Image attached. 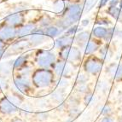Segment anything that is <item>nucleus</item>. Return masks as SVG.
Returning a JSON list of instances; mask_svg holds the SVG:
<instances>
[{"label": "nucleus", "instance_id": "f257e3e1", "mask_svg": "<svg viewBox=\"0 0 122 122\" xmlns=\"http://www.w3.org/2000/svg\"><path fill=\"white\" fill-rule=\"evenodd\" d=\"M56 75L53 69L36 67L31 74V80L35 89H49L56 83Z\"/></svg>", "mask_w": 122, "mask_h": 122}, {"label": "nucleus", "instance_id": "f03ea898", "mask_svg": "<svg viewBox=\"0 0 122 122\" xmlns=\"http://www.w3.org/2000/svg\"><path fill=\"white\" fill-rule=\"evenodd\" d=\"M23 102V97L17 94L5 95L0 98V114L12 115L19 111V107Z\"/></svg>", "mask_w": 122, "mask_h": 122}, {"label": "nucleus", "instance_id": "7ed1b4c3", "mask_svg": "<svg viewBox=\"0 0 122 122\" xmlns=\"http://www.w3.org/2000/svg\"><path fill=\"white\" fill-rule=\"evenodd\" d=\"M58 58L71 63L73 67L77 68L82 60V51L76 45L64 47L58 51Z\"/></svg>", "mask_w": 122, "mask_h": 122}, {"label": "nucleus", "instance_id": "20e7f679", "mask_svg": "<svg viewBox=\"0 0 122 122\" xmlns=\"http://www.w3.org/2000/svg\"><path fill=\"white\" fill-rule=\"evenodd\" d=\"M58 56L51 51L37 50L34 52V63L37 67L52 69L56 62Z\"/></svg>", "mask_w": 122, "mask_h": 122}, {"label": "nucleus", "instance_id": "39448f33", "mask_svg": "<svg viewBox=\"0 0 122 122\" xmlns=\"http://www.w3.org/2000/svg\"><path fill=\"white\" fill-rule=\"evenodd\" d=\"M13 82L17 91L22 95L27 97L34 95L35 88L31 80V76H25L17 73H13Z\"/></svg>", "mask_w": 122, "mask_h": 122}, {"label": "nucleus", "instance_id": "423d86ee", "mask_svg": "<svg viewBox=\"0 0 122 122\" xmlns=\"http://www.w3.org/2000/svg\"><path fill=\"white\" fill-rule=\"evenodd\" d=\"M83 14V7L79 3L68 2L64 12L60 15L69 25V26L77 24L80 20L81 15Z\"/></svg>", "mask_w": 122, "mask_h": 122}, {"label": "nucleus", "instance_id": "0eeeda50", "mask_svg": "<svg viewBox=\"0 0 122 122\" xmlns=\"http://www.w3.org/2000/svg\"><path fill=\"white\" fill-rule=\"evenodd\" d=\"M104 61L97 56H87L82 64V69L89 75L96 76L102 71Z\"/></svg>", "mask_w": 122, "mask_h": 122}, {"label": "nucleus", "instance_id": "6e6552de", "mask_svg": "<svg viewBox=\"0 0 122 122\" xmlns=\"http://www.w3.org/2000/svg\"><path fill=\"white\" fill-rule=\"evenodd\" d=\"M52 69L57 78L70 79L73 75L74 70L76 68L72 65L71 63L58 58Z\"/></svg>", "mask_w": 122, "mask_h": 122}, {"label": "nucleus", "instance_id": "1a4fd4ad", "mask_svg": "<svg viewBox=\"0 0 122 122\" xmlns=\"http://www.w3.org/2000/svg\"><path fill=\"white\" fill-rule=\"evenodd\" d=\"M0 39L6 44L14 42L17 39V28L4 22L0 25Z\"/></svg>", "mask_w": 122, "mask_h": 122}, {"label": "nucleus", "instance_id": "9d476101", "mask_svg": "<svg viewBox=\"0 0 122 122\" xmlns=\"http://www.w3.org/2000/svg\"><path fill=\"white\" fill-rule=\"evenodd\" d=\"M29 41V44L31 45V48H36L40 46L48 40V38L45 34V31L42 27H38L30 36L27 38Z\"/></svg>", "mask_w": 122, "mask_h": 122}, {"label": "nucleus", "instance_id": "9b49d317", "mask_svg": "<svg viewBox=\"0 0 122 122\" xmlns=\"http://www.w3.org/2000/svg\"><path fill=\"white\" fill-rule=\"evenodd\" d=\"M10 26L19 28L20 26L26 23V15L25 12H12L4 18V21Z\"/></svg>", "mask_w": 122, "mask_h": 122}, {"label": "nucleus", "instance_id": "f8f14e48", "mask_svg": "<svg viewBox=\"0 0 122 122\" xmlns=\"http://www.w3.org/2000/svg\"><path fill=\"white\" fill-rule=\"evenodd\" d=\"M39 27L37 22H26L17 28V39L28 38Z\"/></svg>", "mask_w": 122, "mask_h": 122}, {"label": "nucleus", "instance_id": "ddd939ff", "mask_svg": "<svg viewBox=\"0 0 122 122\" xmlns=\"http://www.w3.org/2000/svg\"><path fill=\"white\" fill-rule=\"evenodd\" d=\"M17 39L18 40L14 41V43L11 45L10 49L8 51L11 54H18V53L22 52V51H25L27 49H29V48H31V45L29 44V41L27 38Z\"/></svg>", "mask_w": 122, "mask_h": 122}, {"label": "nucleus", "instance_id": "4468645a", "mask_svg": "<svg viewBox=\"0 0 122 122\" xmlns=\"http://www.w3.org/2000/svg\"><path fill=\"white\" fill-rule=\"evenodd\" d=\"M92 36V33H90L89 31L82 30L81 32L78 33L74 36V45L79 47L81 51H83L87 42L91 39Z\"/></svg>", "mask_w": 122, "mask_h": 122}, {"label": "nucleus", "instance_id": "2eb2a0df", "mask_svg": "<svg viewBox=\"0 0 122 122\" xmlns=\"http://www.w3.org/2000/svg\"><path fill=\"white\" fill-rule=\"evenodd\" d=\"M73 44H74V37L69 36V35L65 34L63 33L61 35L56 38V39L55 40V43H54V46H55L56 49L60 50L64 48V47L73 45Z\"/></svg>", "mask_w": 122, "mask_h": 122}, {"label": "nucleus", "instance_id": "dca6fc26", "mask_svg": "<svg viewBox=\"0 0 122 122\" xmlns=\"http://www.w3.org/2000/svg\"><path fill=\"white\" fill-rule=\"evenodd\" d=\"M106 73L114 80L120 81L122 80V64L111 63L107 67Z\"/></svg>", "mask_w": 122, "mask_h": 122}, {"label": "nucleus", "instance_id": "f3484780", "mask_svg": "<svg viewBox=\"0 0 122 122\" xmlns=\"http://www.w3.org/2000/svg\"><path fill=\"white\" fill-rule=\"evenodd\" d=\"M101 46H102V43H100V41L97 39L92 37L83 49V52L86 56L90 55H93L96 51H99Z\"/></svg>", "mask_w": 122, "mask_h": 122}, {"label": "nucleus", "instance_id": "a211bd4d", "mask_svg": "<svg viewBox=\"0 0 122 122\" xmlns=\"http://www.w3.org/2000/svg\"><path fill=\"white\" fill-rule=\"evenodd\" d=\"M29 58H30V55L29 54H25V55H20L18 56L16 59L14 60V63H13V71L17 72L26 67V65L29 64Z\"/></svg>", "mask_w": 122, "mask_h": 122}, {"label": "nucleus", "instance_id": "6ab92c4d", "mask_svg": "<svg viewBox=\"0 0 122 122\" xmlns=\"http://www.w3.org/2000/svg\"><path fill=\"white\" fill-rule=\"evenodd\" d=\"M51 99L53 102H56L57 104L61 103V102H64L66 100V97H67V92H66V89H61V88H56V89L52 92L51 94Z\"/></svg>", "mask_w": 122, "mask_h": 122}, {"label": "nucleus", "instance_id": "aec40b11", "mask_svg": "<svg viewBox=\"0 0 122 122\" xmlns=\"http://www.w3.org/2000/svg\"><path fill=\"white\" fill-rule=\"evenodd\" d=\"M44 31H45V34L46 35L48 39H56L64 33L61 28H59L58 26L54 24L44 28Z\"/></svg>", "mask_w": 122, "mask_h": 122}, {"label": "nucleus", "instance_id": "412c9836", "mask_svg": "<svg viewBox=\"0 0 122 122\" xmlns=\"http://www.w3.org/2000/svg\"><path fill=\"white\" fill-rule=\"evenodd\" d=\"M13 63H14V60L10 61H6L4 63L0 62V76L7 78L11 74L13 75V73H14V71H13Z\"/></svg>", "mask_w": 122, "mask_h": 122}, {"label": "nucleus", "instance_id": "4be33fe9", "mask_svg": "<svg viewBox=\"0 0 122 122\" xmlns=\"http://www.w3.org/2000/svg\"><path fill=\"white\" fill-rule=\"evenodd\" d=\"M99 53L103 61H109L113 57V51L108 45L101 46V48L99 49Z\"/></svg>", "mask_w": 122, "mask_h": 122}, {"label": "nucleus", "instance_id": "5701e85b", "mask_svg": "<svg viewBox=\"0 0 122 122\" xmlns=\"http://www.w3.org/2000/svg\"><path fill=\"white\" fill-rule=\"evenodd\" d=\"M67 4H68V1H67V0H54L52 2L53 10L56 14L61 15L64 12Z\"/></svg>", "mask_w": 122, "mask_h": 122}, {"label": "nucleus", "instance_id": "b1692460", "mask_svg": "<svg viewBox=\"0 0 122 122\" xmlns=\"http://www.w3.org/2000/svg\"><path fill=\"white\" fill-rule=\"evenodd\" d=\"M107 14L109 15L115 20H117L120 22H122V10L120 8H117L116 6H109L107 10Z\"/></svg>", "mask_w": 122, "mask_h": 122}, {"label": "nucleus", "instance_id": "393cba45", "mask_svg": "<svg viewBox=\"0 0 122 122\" xmlns=\"http://www.w3.org/2000/svg\"><path fill=\"white\" fill-rule=\"evenodd\" d=\"M107 33H108V28L102 26H96L95 28H93L92 32V37L97 39H104L107 36Z\"/></svg>", "mask_w": 122, "mask_h": 122}, {"label": "nucleus", "instance_id": "a878e982", "mask_svg": "<svg viewBox=\"0 0 122 122\" xmlns=\"http://www.w3.org/2000/svg\"><path fill=\"white\" fill-rule=\"evenodd\" d=\"M67 108H73V107H79L81 99L79 97V94H71L66 99Z\"/></svg>", "mask_w": 122, "mask_h": 122}, {"label": "nucleus", "instance_id": "bb28decb", "mask_svg": "<svg viewBox=\"0 0 122 122\" xmlns=\"http://www.w3.org/2000/svg\"><path fill=\"white\" fill-rule=\"evenodd\" d=\"M55 20H53V18L49 15L48 14H45L44 15L39 18V21H38V25H39V27H42V28H45L47 26H51V25L54 24Z\"/></svg>", "mask_w": 122, "mask_h": 122}, {"label": "nucleus", "instance_id": "cd10ccee", "mask_svg": "<svg viewBox=\"0 0 122 122\" xmlns=\"http://www.w3.org/2000/svg\"><path fill=\"white\" fill-rule=\"evenodd\" d=\"M83 101H84V103L86 104V106H92L96 103L97 97H96V96L94 95L93 92H89L84 95Z\"/></svg>", "mask_w": 122, "mask_h": 122}, {"label": "nucleus", "instance_id": "c85d7f7f", "mask_svg": "<svg viewBox=\"0 0 122 122\" xmlns=\"http://www.w3.org/2000/svg\"><path fill=\"white\" fill-rule=\"evenodd\" d=\"M98 0H84V3L82 4L83 7V14L89 13L91 10H93L95 5L97 4Z\"/></svg>", "mask_w": 122, "mask_h": 122}, {"label": "nucleus", "instance_id": "c756f323", "mask_svg": "<svg viewBox=\"0 0 122 122\" xmlns=\"http://www.w3.org/2000/svg\"><path fill=\"white\" fill-rule=\"evenodd\" d=\"M68 118L74 120L81 114V109L79 108V107H73V108H68L66 111Z\"/></svg>", "mask_w": 122, "mask_h": 122}, {"label": "nucleus", "instance_id": "7c9ffc66", "mask_svg": "<svg viewBox=\"0 0 122 122\" xmlns=\"http://www.w3.org/2000/svg\"><path fill=\"white\" fill-rule=\"evenodd\" d=\"M82 27H83L82 26H79V25H77V24H74V25H73V26H70L69 28H67V30L64 32V33L69 35V36L74 37L78 33H79V32H81V31L83 30Z\"/></svg>", "mask_w": 122, "mask_h": 122}, {"label": "nucleus", "instance_id": "2f4dec72", "mask_svg": "<svg viewBox=\"0 0 122 122\" xmlns=\"http://www.w3.org/2000/svg\"><path fill=\"white\" fill-rule=\"evenodd\" d=\"M74 92L79 95H85L87 92H91L90 86L87 84H82V85H75L74 87Z\"/></svg>", "mask_w": 122, "mask_h": 122}, {"label": "nucleus", "instance_id": "473e14b6", "mask_svg": "<svg viewBox=\"0 0 122 122\" xmlns=\"http://www.w3.org/2000/svg\"><path fill=\"white\" fill-rule=\"evenodd\" d=\"M89 74L86 73H79L75 79V85H82V84H87L89 82Z\"/></svg>", "mask_w": 122, "mask_h": 122}, {"label": "nucleus", "instance_id": "72a5a7b5", "mask_svg": "<svg viewBox=\"0 0 122 122\" xmlns=\"http://www.w3.org/2000/svg\"><path fill=\"white\" fill-rule=\"evenodd\" d=\"M33 118L36 122H46L50 119V114L49 112L36 113L33 115Z\"/></svg>", "mask_w": 122, "mask_h": 122}, {"label": "nucleus", "instance_id": "f704fd0d", "mask_svg": "<svg viewBox=\"0 0 122 122\" xmlns=\"http://www.w3.org/2000/svg\"><path fill=\"white\" fill-rule=\"evenodd\" d=\"M9 88H10V84L7 78L0 76V94L8 91Z\"/></svg>", "mask_w": 122, "mask_h": 122}, {"label": "nucleus", "instance_id": "c9c22d12", "mask_svg": "<svg viewBox=\"0 0 122 122\" xmlns=\"http://www.w3.org/2000/svg\"><path fill=\"white\" fill-rule=\"evenodd\" d=\"M56 88H61V89H67L69 86V81L68 79L65 78H58V80H56Z\"/></svg>", "mask_w": 122, "mask_h": 122}, {"label": "nucleus", "instance_id": "e433bc0d", "mask_svg": "<svg viewBox=\"0 0 122 122\" xmlns=\"http://www.w3.org/2000/svg\"><path fill=\"white\" fill-rule=\"evenodd\" d=\"M96 24L102 26H108L112 24V21L106 17H102V18H99L96 20Z\"/></svg>", "mask_w": 122, "mask_h": 122}, {"label": "nucleus", "instance_id": "4c0bfd02", "mask_svg": "<svg viewBox=\"0 0 122 122\" xmlns=\"http://www.w3.org/2000/svg\"><path fill=\"white\" fill-rule=\"evenodd\" d=\"M112 112V108L109 105H103L102 108H100V114H102V116H107V115H110Z\"/></svg>", "mask_w": 122, "mask_h": 122}, {"label": "nucleus", "instance_id": "58836bf2", "mask_svg": "<svg viewBox=\"0 0 122 122\" xmlns=\"http://www.w3.org/2000/svg\"><path fill=\"white\" fill-rule=\"evenodd\" d=\"M96 89H97V91L99 92H104L108 89V86H107V84H106L105 82L99 81L97 83V85Z\"/></svg>", "mask_w": 122, "mask_h": 122}, {"label": "nucleus", "instance_id": "ea45409f", "mask_svg": "<svg viewBox=\"0 0 122 122\" xmlns=\"http://www.w3.org/2000/svg\"><path fill=\"white\" fill-rule=\"evenodd\" d=\"M9 122H26L25 120L21 117H18V116H14L12 118H10Z\"/></svg>", "mask_w": 122, "mask_h": 122}, {"label": "nucleus", "instance_id": "a19ab883", "mask_svg": "<svg viewBox=\"0 0 122 122\" xmlns=\"http://www.w3.org/2000/svg\"><path fill=\"white\" fill-rule=\"evenodd\" d=\"M100 122H114V120L110 115H107V116H104Z\"/></svg>", "mask_w": 122, "mask_h": 122}, {"label": "nucleus", "instance_id": "79ce46f5", "mask_svg": "<svg viewBox=\"0 0 122 122\" xmlns=\"http://www.w3.org/2000/svg\"><path fill=\"white\" fill-rule=\"evenodd\" d=\"M110 0H100L99 5H98V9H102V7L106 6L108 3H109Z\"/></svg>", "mask_w": 122, "mask_h": 122}, {"label": "nucleus", "instance_id": "37998d69", "mask_svg": "<svg viewBox=\"0 0 122 122\" xmlns=\"http://www.w3.org/2000/svg\"><path fill=\"white\" fill-rule=\"evenodd\" d=\"M6 54H7L6 49H0V61L2 59H4L5 56H7Z\"/></svg>", "mask_w": 122, "mask_h": 122}, {"label": "nucleus", "instance_id": "c03bdc74", "mask_svg": "<svg viewBox=\"0 0 122 122\" xmlns=\"http://www.w3.org/2000/svg\"><path fill=\"white\" fill-rule=\"evenodd\" d=\"M80 23H81V26L83 27H86V26H87L90 24V20L89 19H84V20H82L80 21Z\"/></svg>", "mask_w": 122, "mask_h": 122}, {"label": "nucleus", "instance_id": "a18cd8bd", "mask_svg": "<svg viewBox=\"0 0 122 122\" xmlns=\"http://www.w3.org/2000/svg\"><path fill=\"white\" fill-rule=\"evenodd\" d=\"M120 3V0H110L109 1V6H116Z\"/></svg>", "mask_w": 122, "mask_h": 122}, {"label": "nucleus", "instance_id": "49530a36", "mask_svg": "<svg viewBox=\"0 0 122 122\" xmlns=\"http://www.w3.org/2000/svg\"><path fill=\"white\" fill-rule=\"evenodd\" d=\"M6 46H7V44L0 39V49H5Z\"/></svg>", "mask_w": 122, "mask_h": 122}, {"label": "nucleus", "instance_id": "de8ad7c7", "mask_svg": "<svg viewBox=\"0 0 122 122\" xmlns=\"http://www.w3.org/2000/svg\"><path fill=\"white\" fill-rule=\"evenodd\" d=\"M116 36L119 37V38H120V39H122V31L121 30H117V32H116Z\"/></svg>", "mask_w": 122, "mask_h": 122}, {"label": "nucleus", "instance_id": "09e8293b", "mask_svg": "<svg viewBox=\"0 0 122 122\" xmlns=\"http://www.w3.org/2000/svg\"><path fill=\"white\" fill-rule=\"evenodd\" d=\"M120 9H121V10H122V0H120Z\"/></svg>", "mask_w": 122, "mask_h": 122}, {"label": "nucleus", "instance_id": "8fccbe9b", "mask_svg": "<svg viewBox=\"0 0 122 122\" xmlns=\"http://www.w3.org/2000/svg\"><path fill=\"white\" fill-rule=\"evenodd\" d=\"M120 122H122V116H120Z\"/></svg>", "mask_w": 122, "mask_h": 122}]
</instances>
